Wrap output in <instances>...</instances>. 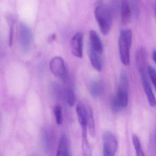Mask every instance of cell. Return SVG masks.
Masks as SVG:
<instances>
[{"label":"cell","mask_w":156,"mask_h":156,"mask_svg":"<svg viewBox=\"0 0 156 156\" xmlns=\"http://www.w3.org/2000/svg\"><path fill=\"white\" fill-rule=\"evenodd\" d=\"M94 14L100 31L103 35H107L112 24V12L110 8L102 0L98 1L95 7Z\"/></svg>","instance_id":"6da1fadb"},{"label":"cell","mask_w":156,"mask_h":156,"mask_svg":"<svg viewBox=\"0 0 156 156\" xmlns=\"http://www.w3.org/2000/svg\"><path fill=\"white\" fill-rule=\"evenodd\" d=\"M132 32L131 30H123L119 39V48L121 62L129 66L130 63V49L132 44Z\"/></svg>","instance_id":"7a4b0ae2"},{"label":"cell","mask_w":156,"mask_h":156,"mask_svg":"<svg viewBox=\"0 0 156 156\" xmlns=\"http://www.w3.org/2000/svg\"><path fill=\"white\" fill-rule=\"evenodd\" d=\"M103 155L114 156L118 148V142L115 135L109 131L105 132L102 136Z\"/></svg>","instance_id":"3957f363"},{"label":"cell","mask_w":156,"mask_h":156,"mask_svg":"<svg viewBox=\"0 0 156 156\" xmlns=\"http://www.w3.org/2000/svg\"><path fill=\"white\" fill-rule=\"evenodd\" d=\"M51 72L55 76L65 79L67 76V70L63 59L60 56L54 57L50 62Z\"/></svg>","instance_id":"277c9868"},{"label":"cell","mask_w":156,"mask_h":156,"mask_svg":"<svg viewBox=\"0 0 156 156\" xmlns=\"http://www.w3.org/2000/svg\"><path fill=\"white\" fill-rule=\"evenodd\" d=\"M83 34L81 32L76 33L71 40V49L72 54L77 58L83 57Z\"/></svg>","instance_id":"5b68a950"},{"label":"cell","mask_w":156,"mask_h":156,"mask_svg":"<svg viewBox=\"0 0 156 156\" xmlns=\"http://www.w3.org/2000/svg\"><path fill=\"white\" fill-rule=\"evenodd\" d=\"M140 73L142 80L143 89L146 94L149 104L151 107H154L156 106L155 96L153 94L150 83L149 81L146 72L145 71H141L140 72Z\"/></svg>","instance_id":"8992f818"},{"label":"cell","mask_w":156,"mask_h":156,"mask_svg":"<svg viewBox=\"0 0 156 156\" xmlns=\"http://www.w3.org/2000/svg\"><path fill=\"white\" fill-rule=\"evenodd\" d=\"M20 37L22 47L24 51H29L31 42V32L25 23H21L20 25Z\"/></svg>","instance_id":"52a82bcc"},{"label":"cell","mask_w":156,"mask_h":156,"mask_svg":"<svg viewBox=\"0 0 156 156\" xmlns=\"http://www.w3.org/2000/svg\"><path fill=\"white\" fill-rule=\"evenodd\" d=\"M147 50L143 47L139 48L135 55L136 66L139 72L145 71L147 63Z\"/></svg>","instance_id":"ba28073f"},{"label":"cell","mask_w":156,"mask_h":156,"mask_svg":"<svg viewBox=\"0 0 156 156\" xmlns=\"http://www.w3.org/2000/svg\"><path fill=\"white\" fill-rule=\"evenodd\" d=\"M89 37L90 48H92L99 54H102L104 51V47L99 35L95 31L90 30L89 31Z\"/></svg>","instance_id":"9c48e42d"},{"label":"cell","mask_w":156,"mask_h":156,"mask_svg":"<svg viewBox=\"0 0 156 156\" xmlns=\"http://www.w3.org/2000/svg\"><path fill=\"white\" fill-rule=\"evenodd\" d=\"M131 8L128 0H122L120 3V17L124 25L129 23L131 16Z\"/></svg>","instance_id":"30bf717a"},{"label":"cell","mask_w":156,"mask_h":156,"mask_svg":"<svg viewBox=\"0 0 156 156\" xmlns=\"http://www.w3.org/2000/svg\"><path fill=\"white\" fill-rule=\"evenodd\" d=\"M89 90L92 96L98 98L101 96L105 92V87L102 81L98 79L93 80L89 86Z\"/></svg>","instance_id":"8fae6325"},{"label":"cell","mask_w":156,"mask_h":156,"mask_svg":"<svg viewBox=\"0 0 156 156\" xmlns=\"http://www.w3.org/2000/svg\"><path fill=\"white\" fill-rule=\"evenodd\" d=\"M56 155L58 156H68L71 155L68 139L65 133H63L60 138Z\"/></svg>","instance_id":"7c38bea8"},{"label":"cell","mask_w":156,"mask_h":156,"mask_svg":"<svg viewBox=\"0 0 156 156\" xmlns=\"http://www.w3.org/2000/svg\"><path fill=\"white\" fill-rule=\"evenodd\" d=\"M99 55L100 54L94 51L92 48H90L89 57H90L91 65L94 69L100 72L102 71L103 65H102V60Z\"/></svg>","instance_id":"4fadbf2b"},{"label":"cell","mask_w":156,"mask_h":156,"mask_svg":"<svg viewBox=\"0 0 156 156\" xmlns=\"http://www.w3.org/2000/svg\"><path fill=\"white\" fill-rule=\"evenodd\" d=\"M82 127V147L83 152L85 156L92 155V150L88 142L87 136V126H83Z\"/></svg>","instance_id":"5bb4252c"},{"label":"cell","mask_w":156,"mask_h":156,"mask_svg":"<svg viewBox=\"0 0 156 156\" xmlns=\"http://www.w3.org/2000/svg\"><path fill=\"white\" fill-rule=\"evenodd\" d=\"M76 114L78 122L81 126H87V111L83 104L81 103H78L76 105Z\"/></svg>","instance_id":"9a60e30c"},{"label":"cell","mask_w":156,"mask_h":156,"mask_svg":"<svg viewBox=\"0 0 156 156\" xmlns=\"http://www.w3.org/2000/svg\"><path fill=\"white\" fill-rule=\"evenodd\" d=\"M115 96L120 105L123 108L127 106L129 101L127 90L119 88Z\"/></svg>","instance_id":"2e32d148"},{"label":"cell","mask_w":156,"mask_h":156,"mask_svg":"<svg viewBox=\"0 0 156 156\" xmlns=\"http://www.w3.org/2000/svg\"><path fill=\"white\" fill-rule=\"evenodd\" d=\"M87 126H88V130L91 136H95L96 134L95 125L94 119L93 115V111L90 107L87 109Z\"/></svg>","instance_id":"e0dca14e"},{"label":"cell","mask_w":156,"mask_h":156,"mask_svg":"<svg viewBox=\"0 0 156 156\" xmlns=\"http://www.w3.org/2000/svg\"><path fill=\"white\" fill-rule=\"evenodd\" d=\"M132 142H133V145L135 147L137 156H145L139 139L136 135H133L132 136Z\"/></svg>","instance_id":"ac0fdd59"},{"label":"cell","mask_w":156,"mask_h":156,"mask_svg":"<svg viewBox=\"0 0 156 156\" xmlns=\"http://www.w3.org/2000/svg\"><path fill=\"white\" fill-rule=\"evenodd\" d=\"M129 86V78L127 74L125 71L120 73L119 77V88L128 90Z\"/></svg>","instance_id":"d6986e66"},{"label":"cell","mask_w":156,"mask_h":156,"mask_svg":"<svg viewBox=\"0 0 156 156\" xmlns=\"http://www.w3.org/2000/svg\"><path fill=\"white\" fill-rule=\"evenodd\" d=\"M55 116L56 122L58 125H61L63 122L62 109L61 105L58 104L55 107Z\"/></svg>","instance_id":"ffe728a7"},{"label":"cell","mask_w":156,"mask_h":156,"mask_svg":"<svg viewBox=\"0 0 156 156\" xmlns=\"http://www.w3.org/2000/svg\"><path fill=\"white\" fill-rule=\"evenodd\" d=\"M111 107L112 111L115 113L120 112L123 108L117 99L116 96H114L111 98Z\"/></svg>","instance_id":"44dd1931"},{"label":"cell","mask_w":156,"mask_h":156,"mask_svg":"<svg viewBox=\"0 0 156 156\" xmlns=\"http://www.w3.org/2000/svg\"><path fill=\"white\" fill-rule=\"evenodd\" d=\"M148 71L150 77L151 79V82L154 87L156 86V73L155 68L151 65L148 66Z\"/></svg>","instance_id":"7402d4cb"},{"label":"cell","mask_w":156,"mask_h":156,"mask_svg":"<svg viewBox=\"0 0 156 156\" xmlns=\"http://www.w3.org/2000/svg\"><path fill=\"white\" fill-rule=\"evenodd\" d=\"M67 102L71 107H73L75 103V96L73 91L72 89H69L67 91Z\"/></svg>","instance_id":"603a6c76"},{"label":"cell","mask_w":156,"mask_h":156,"mask_svg":"<svg viewBox=\"0 0 156 156\" xmlns=\"http://www.w3.org/2000/svg\"><path fill=\"white\" fill-rule=\"evenodd\" d=\"M9 22L10 28V44H12L13 39V31H14V21L12 18H9Z\"/></svg>","instance_id":"cb8c5ba5"},{"label":"cell","mask_w":156,"mask_h":156,"mask_svg":"<svg viewBox=\"0 0 156 156\" xmlns=\"http://www.w3.org/2000/svg\"><path fill=\"white\" fill-rule=\"evenodd\" d=\"M152 59L155 62H156V51L154 50L152 52Z\"/></svg>","instance_id":"d4e9b609"},{"label":"cell","mask_w":156,"mask_h":156,"mask_svg":"<svg viewBox=\"0 0 156 156\" xmlns=\"http://www.w3.org/2000/svg\"><path fill=\"white\" fill-rule=\"evenodd\" d=\"M55 37H56L55 34H53V35H52L51 36V38H50V41H54L55 40Z\"/></svg>","instance_id":"484cf974"}]
</instances>
